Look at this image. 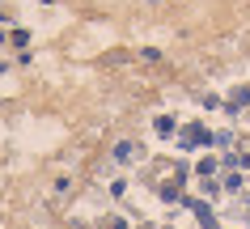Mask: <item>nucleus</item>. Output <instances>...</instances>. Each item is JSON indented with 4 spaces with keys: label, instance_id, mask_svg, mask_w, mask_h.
Returning a JSON list of instances; mask_svg holds the SVG:
<instances>
[{
    "label": "nucleus",
    "instance_id": "1",
    "mask_svg": "<svg viewBox=\"0 0 250 229\" xmlns=\"http://www.w3.org/2000/svg\"><path fill=\"white\" fill-rule=\"evenodd\" d=\"M136 153H140V148H136L132 140H123V145H115V162L127 166V162H136Z\"/></svg>",
    "mask_w": 250,
    "mask_h": 229
},
{
    "label": "nucleus",
    "instance_id": "2",
    "mask_svg": "<svg viewBox=\"0 0 250 229\" xmlns=\"http://www.w3.org/2000/svg\"><path fill=\"white\" fill-rule=\"evenodd\" d=\"M246 102H250V85H237V89H233V98H229V110L246 106Z\"/></svg>",
    "mask_w": 250,
    "mask_h": 229
},
{
    "label": "nucleus",
    "instance_id": "3",
    "mask_svg": "<svg viewBox=\"0 0 250 229\" xmlns=\"http://www.w3.org/2000/svg\"><path fill=\"white\" fill-rule=\"evenodd\" d=\"M153 127H157V136H174V119H170V115H157Z\"/></svg>",
    "mask_w": 250,
    "mask_h": 229
},
{
    "label": "nucleus",
    "instance_id": "4",
    "mask_svg": "<svg viewBox=\"0 0 250 229\" xmlns=\"http://www.w3.org/2000/svg\"><path fill=\"white\" fill-rule=\"evenodd\" d=\"M115 229H127V225H123V221H119V225H115Z\"/></svg>",
    "mask_w": 250,
    "mask_h": 229
},
{
    "label": "nucleus",
    "instance_id": "5",
    "mask_svg": "<svg viewBox=\"0 0 250 229\" xmlns=\"http://www.w3.org/2000/svg\"><path fill=\"white\" fill-rule=\"evenodd\" d=\"M42 4H51V0H42Z\"/></svg>",
    "mask_w": 250,
    "mask_h": 229
}]
</instances>
